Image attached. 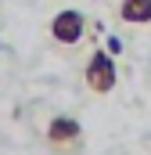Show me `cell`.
Masks as SVG:
<instances>
[{
  "label": "cell",
  "instance_id": "6da1fadb",
  "mask_svg": "<svg viewBox=\"0 0 151 155\" xmlns=\"http://www.w3.org/2000/svg\"><path fill=\"white\" fill-rule=\"evenodd\" d=\"M43 141H47L50 155H79L83 152V123L76 116H50Z\"/></svg>",
  "mask_w": 151,
  "mask_h": 155
},
{
  "label": "cell",
  "instance_id": "7a4b0ae2",
  "mask_svg": "<svg viewBox=\"0 0 151 155\" xmlns=\"http://www.w3.org/2000/svg\"><path fill=\"white\" fill-rule=\"evenodd\" d=\"M83 83H86V90L97 94V97H104V94H112V90H115V83H119V69H115V58L104 51V47H97V51L86 58Z\"/></svg>",
  "mask_w": 151,
  "mask_h": 155
},
{
  "label": "cell",
  "instance_id": "3957f363",
  "mask_svg": "<svg viewBox=\"0 0 151 155\" xmlns=\"http://www.w3.org/2000/svg\"><path fill=\"white\" fill-rule=\"evenodd\" d=\"M47 33H50L54 43H61V47H76L79 40L86 36V15L76 11V7H65V11H58V15L50 18Z\"/></svg>",
  "mask_w": 151,
  "mask_h": 155
},
{
  "label": "cell",
  "instance_id": "277c9868",
  "mask_svg": "<svg viewBox=\"0 0 151 155\" xmlns=\"http://www.w3.org/2000/svg\"><path fill=\"white\" fill-rule=\"evenodd\" d=\"M119 18L126 25H148L151 22V0H119Z\"/></svg>",
  "mask_w": 151,
  "mask_h": 155
},
{
  "label": "cell",
  "instance_id": "5b68a950",
  "mask_svg": "<svg viewBox=\"0 0 151 155\" xmlns=\"http://www.w3.org/2000/svg\"><path fill=\"white\" fill-rule=\"evenodd\" d=\"M104 51H108L112 58H115V54H122V40H119V36H108V43H104Z\"/></svg>",
  "mask_w": 151,
  "mask_h": 155
}]
</instances>
